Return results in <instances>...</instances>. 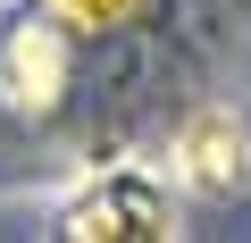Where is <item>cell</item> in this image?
<instances>
[{"label": "cell", "instance_id": "cell-1", "mask_svg": "<svg viewBox=\"0 0 251 243\" xmlns=\"http://www.w3.org/2000/svg\"><path fill=\"white\" fill-rule=\"evenodd\" d=\"M67 243H168L176 235V185L159 168H109L59 210Z\"/></svg>", "mask_w": 251, "mask_h": 243}, {"label": "cell", "instance_id": "cell-4", "mask_svg": "<svg viewBox=\"0 0 251 243\" xmlns=\"http://www.w3.org/2000/svg\"><path fill=\"white\" fill-rule=\"evenodd\" d=\"M50 9H59L67 26H92V34H100V26H126L143 0H50Z\"/></svg>", "mask_w": 251, "mask_h": 243}, {"label": "cell", "instance_id": "cell-2", "mask_svg": "<svg viewBox=\"0 0 251 243\" xmlns=\"http://www.w3.org/2000/svg\"><path fill=\"white\" fill-rule=\"evenodd\" d=\"M168 160H176V185H193L209 201H234L251 185V126L234 109H193L176 126V151Z\"/></svg>", "mask_w": 251, "mask_h": 243}, {"label": "cell", "instance_id": "cell-3", "mask_svg": "<svg viewBox=\"0 0 251 243\" xmlns=\"http://www.w3.org/2000/svg\"><path fill=\"white\" fill-rule=\"evenodd\" d=\"M59 92H67V42H59V26H17L0 42V101L17 117H42V109H59Z\"/></svg>", "mask_w": 251, "mask_h": 243}]
</instances>
